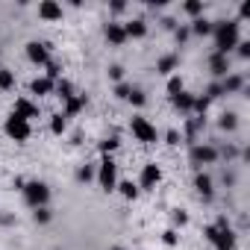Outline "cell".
Wrapping results in <instances>:
<instances>
[{"instance_id": "1", "label": "cell", "mask_w": 250, "mask_h": 250, "mask_svg": "<svg viewBox=\"0 0 250 250\" xmlns=\"http://www.w3.org/2000/svg\"><path fill=\"white\" fill-rule=\"evenodd\" d=\"M212 36H215V53L227 56V53L241 42V39H238V21H218L215 30H212Z\"/></svg>"}, {"instance_id": "2", "label": "cell", "mask_w": 250, "mask_h": 250, "mask_svg": "<svg viewBox=\"0 0 250 250\" xmlns=\"http://www.w3.org/2000/svg\"><path fill=\"white\" fill-rule=\"evenodd\" d=\"M94 180H97V186H100L106 194L118 188V165H115V159H112V156H100V165H97Z\"/></svg>"}, {"instance_id": "3", "label": "cell", "mask_w": 250, "mask_h": 250, "mask_svg": "<svg viewBox=\"0 0 250 250\" xmlns=\"http://www.w3.org/2000/svg\"><path fill=\"white\" fill-rule=\"evenodd\" d=\"M3 133L12 139V142H27L30 139V133H33V127H30V121L27 118H21V115H9L6 118V124H3Z\"/></svg>"}, {"instance_id": "4", "label": "cell", "mask_w": 250, "mask_h": 250, "mask_svg": "<svg viewBox=\"0 0 250 250\" xmlns=\"http://www.w3.org/2000/svg\"><path fill=\"white\" fill-rule=\"evenodd\" d=\"M24 197H27V203L33 206V209H39V206H47V200H50V188H47V183H39V180H33V183H24Z\"/></svg>"}, {"instance_id": "5", "label": "cell", "mask_w": 250, "mask_h": 250, "mask_svg": "<svg viewBox=\"0 0 250 250\" xmlns=\"http://www.w3.org/2000/svg\"><path fill=\"white\" fill-rule=\"evenodd\" d=\"M130 130H133V136L142 142V145H153L159 136H156V127L145 118V115H133V121H130Z\"/></svg>"}, {"instance_id": "6", "label": "cell", "mask_w": 250, "mask_h": 250, "mask_svg": "<svg viewBox=\"0 0 250 250\" xmlns=\"http://www.w3.org/2000/svg\"><path fill=\"white\" fill-rule=\"evenodd\" d=\"M159 180H162V168L156 165V162H147L145 168H142V177H139V191L145 188V191H150V188H156L159 186Z\"/></svg>"}, {"instance_id": "7", "label": "cell", "mask_w": 250, "mask_h": 250, "mask_svg": "<svg viewBox=\"0 0 250 250\" xmlns=\"http://www.w3.org/2000/svg\"><path fill=\"white\" fill-rule=\"evenodd\" d=\"M218 159V150L212 145H194L191 147V162L194 165H212Z\"/></svg>"}, {"instance_id": "8", "label": "cell", "mask_w": 250, "mask_h": 250, "mask_svg": "<svg viewBox=\"0 0 250 250\" xmlns=\"http://www.w3.org/2000/svg\"><path fill=\"white\" fill-rule=\"evenodd\" d=\"M27 56H30V62H36V65H47V62H50L47 44H42V42H30V44H27Z\"/></svg>"}, {"instance_id": "9", "label": "cell", "mask_w": 250, "mask_h": 250, "mask_svg": "<svg viewBox=\"0 0 250 250\" xmlns=\"http://www.w3.org/2000/svg\"><path fill=\"white\" fill-rule=\"evenodd\" d=\"M212 244H215V250H235V232L229 227H224V229H218Z\"/></svg>"}, {"instance_id": "10", "label": "cell", "mask_w": 250, "mask_h": 250, "mask_svg": "<svg viewBox=\"0 0 250 250\" xmlns=\"http://www.w3.org/2000/svg\"><path fill=\"white\" fill-rule=\"evenodd\" d=\"M39 15L44 21H59L62 18V6L56 3V0H42V3H39Z\"/></svg>"}, {"instance_id": "11", "label": "cell", "mask_w": 250, "mask_h": 250, "mask_svg": "<svg viewBox=\"0 0 250 250\" xmlns=\"http://www.w3.org/2000/svg\"><path fill=\"white\" fill-rule=\"evenodd\" d=\"M53 88H56V83L47 80V77H36V80L30 83V91H33L36 97H47V94H53Z\"/></svg>"}, {"instance_id": "12", "label": "cell", "mask_w": 250, "mask_h": 250, "mask_svg": "<svg viewBox=\"0 0 250 250\" xmlns=\"http://www.w3.org/2000/svg\"><path fill=\"white\" fill-rule=\"evenodd\" d=\"M106 39L112 42V44H124V42H127V33H124V24H115V21H109L106 24Z\"/></svg>"}, {"instance_id": "13", "label": "cell", "mask_w": 250, "mask_h": 250, "mask_svg": "<svg viewBox=\"0 0 250 250\" xmlns=\"http://www.w3.org/2000/svg\"><path fill=\"white\" fill-rule=\"evenodd\" d=\"M221 88H224V94H235V91L244 88V77L241 74H227L224 83H221Z\"/></svg>"}, {"instance_id": "14", "label": "cell", "mask_w": 250, "mask_h": 250, "mask_svg": "<svg viewBox=\"0 0 250 250\" xmlns=\"http://www.w3.org/2000/svg\"><path fill=\"white\" fill-rule=\"evenodd\" d=\"M12 112H15V115H21V118H27V121H30V118H39V109H36V106L27 100V97H18Z\"/></svg>"}, {"instance_id": "15", "label": "cell", "mask_w": 250, "mask_h": 250, "mask_svg": "<svg viewBox=\"0 0 250 250\" xmlns=\"http://www.w3.org/2000/svg\"><path fill=\"white\" fill-rule=\"evenodd\" d=\"M209 68H212V74H215V77H227V71H229V59H227V56H221V53H212Z\"/></svg>"}, {"instance_id": "16", "label": "cell", "mask_w": 250, "mask_h": 250, "mask_svg": "<svg viewBox=\"0 0 250 250\" xmlns=\"http://www.w3.org/2000/svg\"><path fill=\"white\" fill-rule=\"evenodd\" d=\"M171 103L180 112H194V94H188V91H180L177 97H171Z\"/></svg>"}, {"instance_id": "17", "label": "cell", "mask_w": 250, "mask_h": 250, "mask_svg": "<svg viewBox=\"0 0 250 250\" xmlns=\"http://www.w3.org/2000/svg\"><path fill=\"white\" fill-rule=\"evenodd\" d=\"M194 188L200 191L203 200H212V177H209V174H197V177H194Z\"/></svg>"}, {"instance_id": "18", "label": "cell", "mask_w": 250, "mask_h": 250, "mask_svg": "<svg viewBox=\"0 0 250 250\" xmlns=\"http://www.w3.org/2000/svg\"><path fill=\"white\" fill-rule=\"evenodd\" d=\"M124 33H127V39H142L147 33V24L142 18H133L130 24H124Z\"/></svg>"}, {"instance_id": "19", "label": "cell", "mask_w": 250, "mask_h": 250, "mask_svg": "<svg viewBox=\"0 0 250 250\" xmlns=\"http://www.w3.org/2000/svg\"><path fill=\"white\" fill-rule=\"evenodd\" d=\"M177 71V56L174 53H168V56H162L159 62H156V74H162V77H171Z\"/></svg>"}, {"instance_id": "20", "label": "cell", "mask_w": 250, "mask_h": 250, "mask_svg": "<svg viewBox=\"0 0 250 250\" xmlns=\"http://www.w3.org/2000/svg\"><path fill=\"white\" fill-rule=\"evenodd\" d=\"M115 191H121V197H124V200H136V197H139V186H136L133 180L118 183V188H115Z\"/></svg>"}, {"instance_id": "21", "label": "cell", "mask_w": 250, "mask_h": 250, "mask_svg": "<svg viewBox=\"0 0 250 250\" xmlns=\"http://www.w3.org/2000/svg\"><path fill=\"white\" fill-rule=\"evenodd\" d=\"M85 103H88V100H85V94H80V97H71V100H65V112H62V115H65V118H71V115H77V112H80Z\"/></svg>"}, {"instance_id": "22", "label": "cell", "mask_w": 250, "mask_h": 250, "mask_svg": "<svg viewBox=\"0 0 250 250\" xmlns=\"http://www.w3.org/2000/svg\"><path fill=\"white\" fill-rule=\"evenodd\" d=\"M212 30H215V24L206 18H194V24H191V33H197V36H212Z\"/></svg>"}, {"instance_id": "23", "label": "cell", "mask_w": 250, "mask_h": 250, "mask_svg": "<svg viewBox=\"0 0 250 250\" xmlns=\"http://www.w3.org/2000/svg\"><path fill=\"white\" fill-rule=\"evenodd\" d=\"M65 130H68V118H65L62 112L53 115V121H50V133H53V136H62Z\"/></svg>"}, {"instance_id": "24", "label": "cell", "mask_w": 250, "mask_h": 250, "mask_svg": "<svg viewBox=\"0 0 250 250\" xmlns=\"http://www.w3.org/2000/svg\"><path fill=\"white\" fill-rule=\"evenodd\" d=\"M53 94H59L62 100H71V97H74V85H71L68 80H56V88H53Z\"/></svg>"}, {"instance_id": "25", "label": "cell", "mask_w": 250, "mask_h": 250, "mask_svg": "<svg viewBox=\"0 0 250 250\" xmlns=\"http://www.w3.org/2000/svg\"><path fill=\"white\" fill-rule=\"evenodd\" d=\"M218 127H221V130H227V133H232V130L238 127V118H235L232 112H224V115H221V121H218Z\"/></svg>"}, {"instance_id": "26", "label": "cell", "mask_w": 250, "mask_h": 250, "mask_svg": "<svg viewBox=\"0 0 250 250\" xmlns=\"http://www.w3.org/2000/svg\"><path fill=\"white\" fill-rule=\"evenodd\" d=\"M15 85V74L9 68H0V91H9Z\"/></svg>"}, {"instance_id": "27", "label": "cell", "mask_w": 250, "mask_h": 250, "mask_svg": "<svg viewBox=\"0 0 250 250\" xmlns=\"http://www.w3.org/2000/svg\"><path fill=\"white\" fill-rule=\"evenodd\" d=\"M180 91H186V88H183V77H180V74H171V77H168V94L177 97Z\"/></svg>"}, {"instance_id": "28", "label": "cell", "mask_w": 250, "mask_h": 250, "mask_svg": "<svg viewBox=\"0 0 250 250\" xmlns=\"http://www.w3.org/2000/svg\"><path fill=\"white\" fill-rule=\"evenodd\" d=\"M183 12L191 15V18H200L203 15V3H200V0H188V3H183Z\"/></svg>"}, {"instance_id": "29", "label": "cell", "mask_w": 250, "mask_h": 250, "mask_svg": "<svg viewBox=\"0 0 250 250\" xmlns=\"http://www.w3.org/2000/svg\"><path fill=\"white\" fill-rule=\"evenodd\" d=\"M118 145H121V142H118L115 136H112V139H106V142H100V156H112V153L118 150Z\"/></svg>"}, {"instance_id": "30", "label": "cell", "mask_w": 250, "mask_h": 250, "mask_svg": "<svg viewBox=\"0 0 250 250\" xmlns=\"http://www.w3.org/2000/svg\"><path fill=\"white\" fill-rule=\"evenodd\" d=\"M127 100H130V103H133V106H145V103H147V97H145V91H139V88H133V91H130V97H127Z\"/></svg>"}, {"instance_id": "31", "label": "cell", "mask_w": 250, "mask_h": 250, "mask_svg": "<svg viewBox=\"0 0 250 250\" xmlns=\"http://www.w3.org/2000/svg\"><path fill=\"white\" fill-rule=\"evenodd\" d=\"M94 174H97V171H94L91 165H85V168L77 171V180H80V183H88V180H94Z\"/></svg>"}, {"instance_id": "32", "label": "cell", "mask_w": 250, "mask_h": 250, "mask_svg": "<svg viewBox=\"0 0 250 250\" xmlns=\"http://www.w3.org/2000/svg\"><path fill=\"white\" fill-rule=\"evenodd\" d=\"M130 91H133V88H130L127 83H118V85H115V97H118V100H127Z\"/></svg>"}, {"instance_id": "33", "label": "cell", "mask_w": 250, "mask_h": 250, "mask_svg": "<svg viewBox=\"0 0 250 250\" xmlns=\"http://www.w3.org/2000/svg\"><path fill=\"white\" fill-rule=\"evenodd\" d=\"M200 127H203V118H194V121H188V124H186V130H188V139H194Z\"/></svg>"}, {"instance_id": "34", "label": "cell", "mask_w": 250, "mask_h": 250, "mask_svg": "<svg viewBox=\"0 0 250 250\" xmlns=\"http://www.w3.org/2000/svg\"><path fill=\"white\" fill-rule=\"evenodd\" d=\"M209 103H212L209 97H194V112H197V115H206V109H209Z\"/></svg>"}, {"instance_id": "35", "label": "cell", "mask_w": 250, "mask_h": 250, "mask_svg": "<svg viewBox=\"0 0 250 250\" xmlns=\"http://www.w3.org/2000/svg\"><path fill=\"white\" fill-rule=\"evenodd\" d=\"M59 74H62V68H59V65H56V62H47V74H44V77H47V80H53V83H56V80H59Z\"/></svg>"}, {"instance_id": "36", "label": "cell", "mask_w": 250, "mask_h": 250, "mask_svg": "<svg viewBox=\"0 0 250 250\" xmlns=\"http://www.w3.org/2000/svg\"><path fill=\"white\" fill-rule=\"evenodd\" d=\"M36 221H39V224H47V221H50V209H47V206H39V209H36Z\"/></svg>"}, {"instance_id": "37", "label": "cell", "mask_w": 250, "mask_h": 250, "mask_svg": "<svg viewBox=\"0 0 250 250\" xmlns=\"http://www.w3.org/2000/svg\"><path fill=\"white\" fill-rule=\"evenodd\" d=\"M224 94V88H221V83H215V85H209V91L203 94V97H209V100H215V97H221Z\"/></svg>"}, {"instance_id": "38", "label": "cell", "mask_w": 250, "mask_h": 250, "mask_svg": "<svg viewBox=\"0 0 250 250\" xmlns=\"http://www.w3.org/2000/svg\"><path fill=\"white\" fill-rule=\"evenodd\" d=\"M162 241H165L168 247H174V244H177V229H165V232H162Z\"/></svg>"}, {"instance_id": "39", "label": "cell", "mask_w": 250, "mask_h": 250, "mask_svg": "<svg viewBox=\"0 0 250 250\" xmlns=\"http://www.w3.org/2000/svg\"><path fill=\"white\" fill-rule=\"evenodd\" d=\"M235 47H238V56H241V59H247V56H250V42H238Z\"/></svg>"}, {"instance_id": "40", "label": "cell", "mask_w": 250, "mask_h": 250, "mask_svg": "<svg viewBox=\"0 0 250 250\" xmlns=\"http://www.w3.org/2000/svg\"><path fill=\"white\" fill-rule=\"evenodd\" d=\"M109 77H112L115 83H121V77H124V68H121V65H112V68H109Z\"/></svg>"}, {"instance_id": "41", "label": "cell", "mask_w": 250, "mask_h": 250, "mask_svg": "<svg viewBox=\"0 0 250 250\" xmlns=\"http://www.w3.org/2000/svg\"><path fill=\"white\" fill-rule=\"evenodd\" d=\"M203 235H206V241H215V235H218V227H203Z\"/></svg>"}, {"instance_id": "42", "label": "cell", "mask_w": 250, "mask_h": 250, "mask_svg": "<svg viewBox=\"0 0 250 250\" xmlns=\"http://www.w3.org/2000/svg\"><path fill=\"white\" fill-rule=\"evenodd\" d=\"M238 15H241V18H250V0H244V3L238 6Z\"/></svg>"}, {"instance_id": "43", "label": "cell", "mask_w": 250, "mask_h": 250, "mask_svg": "<svg viewBox=\"0 0 250 250\" xmlns=\"http://www.w3.org/2000/svg\"><path fill=\"white\" fill-rule=\"evenodd\" d=\"M165 139H168V145H180V133H177V130H168Z\"/></svg>"}, {"instance_id": "44", "label": "cell", "mask_w": 250, "mask_h": 250, "mask_svg": "<svg viewBox=\"0 0 250 250\" xmlns=\"http://www.w3.org/2000/svg\"><path fill=\"white\" fill-rule=\"evenodd\" d=\"M188 33H191L188 27H180V30H177V42H186V39H188Z\"/></svg>"}, {"instance_id": "45", "label": "cell", "mask_w": 250, "mask_h": 250, "mask_svg": "<svg viewBox=\"0 0 250 250\" xmlns=\"http://www.w3.org/2000/svg\"><path fill=\"white\" fill-rule=\"evenodd\" d=\"M186 221H188V215H186V212H174V224H180V227H183Z\"/></svg>"}, {"instance_id": "46", "label": "cell", "mask_w": 250, "mask_h": 250, "mask_svg": "<svg viewBox=\"0 0 250 250\" xmlns=\"http://www.w3.org/2000/svg\"><path fill=\"white\" fill-rule=\"evenodd\" d=\"M112 250H124V247H112Z\"/></svg>"}]
</instances>
